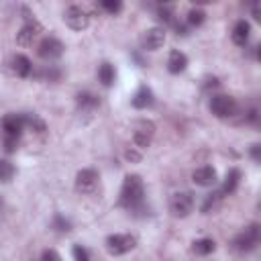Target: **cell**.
<instances>
[{
    "label": "cell",
    "instance_id": "cell-1",
    "mask_svg": "<svg viewBox=\"0 0 261 261\" xmlns=\"http://www.w3.org/2000/svg\"><path fill=\"white\" fill-rule=\"evenodd\" d=\"M118 206H122L128 212H137L145 206V184H143L141 175L128 173L124 177L120 198H118Z\"/></svg>",
    "mask_w": 261,
    "mask_h": 261
},
{
    "label": "cell",
    "instance_id": "cell-2",
    "mask_svg": "<svg viewBox=\"0 0 261 261\" xmlns=\"http://www.w3.org/2000/svg\"><path fill=\"white\" fill-rule=\"evenodd\" d=\"M259 245V224L253 222L232 239V247L239 253H249Z\"/></svg>",
    "mask_w": 261,
    "mask_h": 261
},
{
    "label": "cell",
    "instance_id": "cell-3",
    "mask_svg": "<svg viewBox=\"0 0 261 261\" xmlns=\"http://www.w3.org/2000/svg\"><path fill=\"white\" fill-rule=\"evenodd\" d=\"M194 210V194L192 192H175L169 198V212L175 218H186Z\"/></svg>",
    "mask_w": 261,
    "mask_h": 261
},
{
    "label": "cell",
    "instance_id": "cell-4",
    "mask_svg": "<svg viewBox=\"0 0 261 261\" xmlns=\"http://www.w3.org/2000/svg\"><path fill=\"white\" fill-rule=\"evenodd\" d=\"M135 245H137V239L133 234H126V232H116V234L106 237V251L114 257L133 251Z\"/></svg>",
    "mask_w": 261,
    "mask_h": 261
},
{
    "label": "cell",
    "instance_id": "cell-5",
    "mask_svg": "<svg viewBox=\"0 0 261 261\" xmlns=\"http://www.w3.org/2000/svg\"><path fill=\"white\" fill-rule=\"evenodd\" d=\"M63 20L71 31H84L90 24V12L80 4H71L63 12Z\"/></svg>",
    "mask_w": 261,
    "mask_h": 261
},
{
    "label": "cell",
    "instance_id": "cell-6",
    "mask_svg": "<svg viewBox=\"0 0 261 261\" xmlns=\"http://www.w3.org/2000/svg\"><path fill=\"white\" fill-rule=\"evenodd\" d=\"M210 110L216 118H232L237 114V100L232 96H224V94L212 96Z\"/></svg>",
    "mask_w": 261,
    "mask_h": 261
},
{
    "label": "cell",
    "instance_id": "cell-7",
    "mask_svg": "<svg viewBox=\"0 0 261 261\" xmlns=\"http://www.w3.org/2000/svg\"><path fill=\"white\" fill-rule=\"evenodd\" d=\"M155 135V124L147 118H141L135 122V133H133V143L137 149H147L153 141Z\"/></svg>",
    "mask_w": 261,
    "mask_h": 261
},
{
    "label": "cell",
    "instance_id": "cell-8",
    "mask_svg": "<svg viewBox=\"0 0 261 261\" xmlns=\"http://www.w3.org/2000/svg\"><path fill=\"white\" fill-rule=\"evenodd\" d=\"M96 188H98V171L92 169V167L80 169L77 175H75V192L84 194V196H90V194L96 192Z\"/></svg>",
    "mask_w": 261,
    "mask_h": 261
},
{
    "label": "cell",
    "instance_id": "cell-9",
    "mask_svg": "<svg viewBox=\"0 0 261 261\" xmlns=\"http://www.w3.org/2000/svg\"><path fill=\"white\" fill-rule=\"evenodd\" d=\"M63 43L57 39V37H53V35H49V37H45L41 43H39V47H37V53H39V57L41 59H47V61H53V59H57V57H61L63 55Z\"/></svg>",
    "mask_w": 261,
    "mask_h": 261
},
{
    "label": "cell",
    "instance_id": "cell-10",
    "mask_svg": "<svg viewBox=\"0 0 261 261\" xmlns=\"http://www.w3.org/2000/svg\"><path fill=\"white\" fill-rule=\"evenodd\" d=\"M163 43H165V31L161 27H151L141 37V45L147 51H157L163 47Z\"/></svg>",
    "mask_w": 261,
    "mask_h": 261
},
{
    "label": "cell",
    "instance_id": "cell-11",
    "mask_svg": "<svg viewBox=\"0 0 261 261\" xmlns=\"http://www.w3.org/2000/svg\"><path fill=\"white\" fill-rule=\"evenodd\" d=\"M41 31H43V29H41V24H39L37 20H29V22H24V24L20 27V31L16 33V43H18L20 47H29V45H33V41L39 37Z\"/></svg>",
    "mask_w": 261,
    "mask_h": 261
},
{
    "label": "cell",
    "instance_id": "cell-12",
    "mask_svg": "<svg viewBox=\"0 0 261 261\" xmlns=\"http://www.w3.org/2000/svg\"><path fill=\"white\" fill-rule=\"evenodd\" d=\"M0 126H2V133L4 137H14L18 139L20 133L24 130V124H22V116L20 114H6L2 120H0Z\"/></svg>",
    "mask_w": 261,
    "mask_h": 261
},
{
    "label": "cell",
    "instance_id": "cell-13",
    "mask_svg": "<svg viewBox=\"0 0 261 261\" xmlns=\"http://www.w3.org/2000/svg\"><path fill=\"white\" fill-rule=\"evenodd\" d=\"M192 181L196 186H202V188H210L218 181V175H216V169L212 165H202L198 169L192 171Z\"/></svg>",
    "mask_w": 261,
    "mask_h": 261
},
{
    "label": "cell",
    "instance_id": "cell-14",
    "mask_svg": "<svg viewBox=\"0 0 261 261\" xmlns=\"http://www.w3.org/2000/svg\"><path fill=\"white\" fill-rule=\"evenodd\" d=\"M153 102H155V96H153V90H151L149 86H141V88L135 92L133 100H130L133 108H137V110H145V108L153 106Z\"/></svg>",
    "mask_w": 261,
    "mask_h": 261
},
{
    "label": "cell",
    "instance_id": "cell-15",
    "mask_svg": "<svg viewBox=\"0 0 261 261\" xmlns=\"http://www.w3.org/2000/svg\"><path fill=\"white\" fill-rule=\"evenodd\" d=\"M232 43L234 45H239V47H245L247 43H249V37H251V24L245 20V18H241V20H237L234 22V27H232Z\"/></svg>",
    "mask_w": 261,
    "mask_h": 261
},
{
    "label": "cell",
    "instance_id": "cell-16",
    "mask_svg": "<svg viewBox=\"0 0 261 261\" xmlns=\"http://www.w3.org/2000/svg\"><path fill=\"white\" fill-rule=\"evenodd\" d=\"M186 67H188L186 53H181L179 49H173L169 53V57H167V69H169V73H181Z\"/></svg>",
    "mask_w": 261,
    "mask_h": 261
},
{
    "label": "cell",
    "instance_id": "cell-17",
    "mask_svg": "<svg viewBox=\"0 0 261 261\" xmlns=\"http://www.w3.org/2000/svg\"><path fill=\"white\" fill-rule=\"evenodd\" d=\"M12 69H14V73H16L18 77H29V75L33 73V63H31V59H29L27 55L16 53V55L12 57Z\"/></svg>",
    "mask_w": 261,
    "mask_h": 261
},
{
    "label": "cell",
    "instance_id": "cell-18",
    "mask_svg": "<svg viewBox=\"0 0 261 261\" xmlns=\"http://www.w3.org/2000/svg\"><path fill=\"white\" fill-rule=\"evenodd\" d=\"M239 181H241V171L237 169V167H232V169H228V173L224 175V181H222V188H220V192H222V196H228V194H232L237 188H239Z\"/></svg>",
    "mask_w": 261,
    "mask_h": 261
},
{
    "label": "cell",
    "instance_id": "cell-19",
    "mask_svg": "<svg viewBox=\"0 0 261 261\" xmlns=\"http://www.w3.org/2000/svg\"><path fill=\"white\" fill-rule=\"evenodd\" d=\"M22 116V124H24V128H31V130H35V133H45L47 130V124H45V120L39 116V114H33V112H24V114H20Z\"/></svg>",
    "mask_w": 261,
    "mask_h": 261
},
{
    "label": "cell",
    "instance_id": "cell-20",
    "mask_svg": "<svg viewBox=\"0 0 261 261\" xmlns=\"http://www.w3.org/2000/svg\"><path fill=\"white\" fill-rule=\"evenodd\" d=\"M75 104L80 110H94L96 106H100V100L92 92H80L75 96Z\"/></svg>",
    "mask_w": 261,
    "mask_h": 261
},
{
    "label": "cell",
    "instance_id": "cell-21",
    "mask_svg": "<svg viewBox=\"0 0 261 261\" xmlns=\"http://www.w3.org/2000/svg\"><path fill=\"white\" fill-rule=\"evenodd\" d=\"M98 80H100L102 86H106V88H110V86L114 84V80H116V71H114L112 63L104 61V63L98 67Z\"/></svg>",
    "mask_w": 261,
    "mask_h": 261
},
{
    "label": "cell",
    "instance_id": "cell-22",
    "mask_svg": "<svg viewBox=\"0 0 261 261\" xmlns=\"http://www.w3.org/2000/svg\"><path fill=\"white\" fill-rule=\"evenodd\" d=\"M222 192L218 190V192H212V194H208L206 198H204V204H202V212L204 214H210L212 210H216L218 206H220V202H222Z\"/></svg>",
    "mask_w": 261,
    "mask_h": 261
},
{
    "label": "cell",
    "instance_id": "cell-23",
    "mask_svg": "<svg viewBox=\"0 0 261 261\" xmlns=\"http://www.w3.org/2000/svg\"><path fill=\"white\" fill-rule=\"evenodd\" d=\"M214 249H216V243L212 239H198L192 243V251L196 255H210Z\"/></svg>",
    "mask_w": 261,
    "mask_h": 261
},
{
    "label": "cell",
    "instance_id": "cell-24",
    "mask_svg": "<svg viewBox=\"0 0 261 261\" xmlns=\"http://www.w3.org/2000/svg\"><path fill=\"white\" fill-rule=\"evenodd\" d=\"M157 18L163 22V24H173V8L169 4H159L157 6Z\"/></svg>",
    "mask_w": 261,
    "mask_h": 261
},
{
    "label": "cell",
    "instance_id": "cell-25",
    "mask_svg": "<svg viewBox=\"0 0 261 261\" xmlns=\"http://www.w3.org/2000/svg\"><path fill=\"white\" fill-rule=\"evenodd\" d=\"M186 20H188L190 27H200V24L206 20V12L196 6V8H192V10L188 12V18H186Z\"/></svg>",
    "mask_w": 261,
    "mask_h": 261
},
{
    "label": "cell",
    "instance_id": "cell-26",
    "mask_svg": "<svg viewBox=\"0 0 261 261\" xmlns=\"http://www.w3.org/2000/svg\"><path fill=\"white\" fill-rule=\"evenodd\" d=\"M14 165L10 163V161H6V159H0V181L2 184H6V181H10L12 177H14Z\"/></svg>",
    "mask_w": 261,
    "mask_h": 261
},
{
    "label": "cell",
    "instance_id": "cell-27",
    "mask_svg": "<svg viewBox=\"0 0 261 261\" xmlns=\"http://www.w3.org/2000/svg\"><path fill=\"white\" fill-rule=\"evenodd\" d=\"M98 6H100L104 12H108V14H118V12L122 10V2H120V0H100Z\"/></svg>",
    "mask_w": 261,
    "mask_h": 261
},
{
    "label": "cell",
    "instance_id": "cell-28",
    "mask_svg": "<svg viewBox=\"0 0 261 261\" xmlns=\"http://www.w3.org/2000/svg\"><path fill=\"white\" fill-rule=\"evenodd\" d=\"M71 255H73V261H90V253H88V249L82 247V245H73Z\"/></svg>",
    "mask_w": 261,
    "mask_h": 261
},
{
    "label": "cell",
    "instance_id": "cell-29",
    "mask_svg": "<svg viewBox=\"0 0 261 261\" xmlns=\"http://www.w3.org/2000/svg\"><path fill=\"white\" fill-rule=\"evenodd\" d=\"M53 226H55L57 230H61V232H67V230L71 228L69 220H67V218H63L61 214H55V218H53Z\"/></svg>",
    "mask_w": 261,
    "mask_h": 261
},
{
    "label": "cell",
    "instance_id": "cell-30",
    "mask_svg": "<svg viewBox=\"0 0 261 261\" xmlns=\"http://www.w3.org/2000/svg\"><path fill=\"white\" fill-rule=\"evenodd\" d=\"M59 75H61V71H59L57 67H53V65H49V67H45V69L41 71V77H45V80H49V82L59 80Z\"/></svg>",
    "mask_w": 261,
    "mask_h": 261
},
{
    "label": "cell",
    "instance_id": "cell-31",
    "mask_svg": "<svg viewBox=\"0 0 261 261\" xmlns=\"http://www.w3.org/2000/svg\"><path fill=\"white\" fill-rule=\"evenodd\" d=\"M41 261H63V259H61V255L55 249H45L41 253Z\"/></svg>",
    "mask_w": 261,
    "mask_h": 261
},
{
    "label": "cell",
    "instance_id": "cell-32",
    "mask_svg": "<svg viewBox=\"0 0 261 261\" xmlns=\"http://www.w3.org/2000/svg\"><path fill=\"white\" fill-rule=\"evenodd\" d=\"M16 147H18V139H14V137H4V151H6V153H14Z\"/></svg>",
    "mask_w": 261,
    "mask_h": 261
},
{
    "label": "cell",
    "instance_id": "cell-33",
    "mask_svg": "<svg viewBox=\"0 0 261 261\" xmlns=\"http://www.w3.org/2000/svg\"><path fill=\"white\" fill-rule=\"evenodd\" d=\"M124 157H126V161H130V163H137V161H141V153H137L133 147L124 151Z\"/></svg>",
    "mask_w": 261,
    "mask_h": 261
},
{
    "label": "cell",
    "instance_id": "cell-34",
    "mask_svg": "<svg viewBox=\"0 0 261 261\" xmlns=\"http://www.w3.org/2000/svg\"><path fill=\"white\" fill-rule=\"evenodd\" d=\"M259 151H261V147H259L257 143H255V145H251V157H253V161H259V159H261Z\"/></svg>",
    "mask_w": 261,
    "mask_h": 261
},
{
    "label": "cell",
    "instance_id": "cell-35",
    "mask_svg": "<svg viewBox=\"0 0 261 261\" xmlns=\"http://www.w3.org/2000/svg\"><path fill=\"white\" fill-rule=\"evenodd\" d=\"M251 12H253V16L259 20L261 18V12H259V2H253V6H251Z\"/></svg>",
    "mask_w": 261,
    "mask_h": 261
},
{
    "label": "cell",
    "instance_id": "cell-36",
    "mask_svg": "<svg viewBox=\"0 0 261 261\" xmlns=\"http://www.w3.org/2000/svg\"><path fill=\"white\" fill-rule=\"evenodd\" d=\"M0 206H2V200H0Z\"/></svg>",
    "mask_w": 261,
    "mask_h": 261
}]
</instances>
